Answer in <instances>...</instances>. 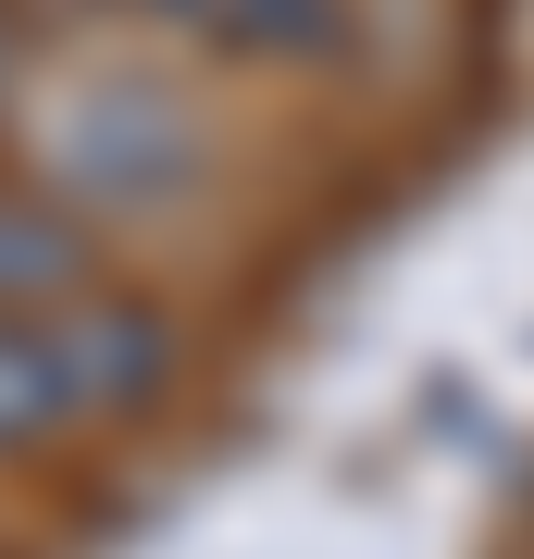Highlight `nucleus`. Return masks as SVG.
I'll use <instances>...</instances> for the list:
<instances>
[{"instance_id":"1","label":"nucleus","mask_w":534,"mask_h":559,"mask_svg":"<svg viewBox=\"0 0 534 559\" xmlns=\"http://www.w3.org/2000/svg\"><path fill=\"white\" fill-rule=\"evenodd\" d=\"M199 175H212V112L150 62H99L25 100V187L62 200L87 237L199 200Z\"/></svg>"},{"instance_id":"4","label":"nucleus","mask_w":534,"mask_h":559,"mask_svg":"<svg viewBox=\"0 0 534 559\" xmlns=\"http://www.w3.org/2000/svg\"><path fill=\"white\" fill-rule=\"evenodd\" d=\"M87 274H99V237L62 200H38L25 175H0V311H38V299H62Z\"/></svg>"},{"instance_id":"2","label":"nucleus","mask_w":534,"mask_h":559,"mask_svg":"<svg viewBox=\"0 0 534 559\" xmlns=\"http://www.w3.org/2000/svg\"><path fill=\"white\" fill-rule=\"evenodd\" d=\"M175 385V323L124 286H62L38 311H0V460L62 448L87 423H124Z\"/></svg>"},{"instance_id":"5","label":"nucleus","mask_w":534,"mask_h":559,"mask_svg":"<svg viewBox=\"0 0 534 559\" xmlns=\"http://www.w3.org/2000/svg\"><path fill=\"white\" fill-rule=\"evenodd\" d=\"M25 87V50H13V13H0V100Z\"/></svg>"},{"instance_id":"3","label":"nucleus","mask_w":534,"mask_h":559,"mask_svg":"<svg viewBox=\"0 0 534 559\" xmlns=\"http://www.w3.org/2000/svg\"><path fill=\"white\" fill-rule=\"evenodd\" d=\"M138 25H162L199 62H249V75H311L360 38L348 0H138Z\"/></svg>"}]
</instances>
